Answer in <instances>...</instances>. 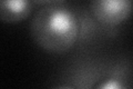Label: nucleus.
Returning a JSON list of instances; mask_svg holds the SVG:
<instances>
[{
	"label": "nucleus",
	"mask_w": 133,
	"mask_h": 89,
	"mask_svg": "<svg viewBox=\"0 0 133 89\" xmlns=\"http://www.w3.org/2000/svg\"><path fill=\"white\" fill-rule=\"evenodd\" d=\"M39 3H44V7L36 12L30 22L33 41L45 51L66 52L74 46L80 32L77 14L62 1Z\"/></svg>",
	"instance_id": "nucleus-1"
},
{
	"label": "nucleus",
	"mask_w": 133,
	"mask_h": 89,
	"mask_svg": "<svg viewBox=\"0 0 133 89\" xmlns=\"http://www.w3.org/2000/svg\"><path fill=\"white\" fill-rule=\"evenodd\" d=\"M90 9L94 18L107 26H116L125 21L131 15L130 0H93Z\"/></svg>",
	"instance_id": "nucleus-2"
},
{
	"label": "nucleus",
	"mask_w": 133,
	"mask_h": 89,
	"mask_svg": "<svg viewBox=\"0 0 133 89\" xmlns=\"http://www.w3.org/2000/svg\"><path fill=\"white\" fill-rule=\"evenodd\" d=\"M32 5L28 0H0V20L7 23L23 21L30 16Z\"/></svg>",
	"instance_id": "nucleus-3"
},
{
	"label": "nucleus",
	"mask_w": 133,
	"mask_h": 89,
	"mask_svg": "<svg viewBox=\"0 0 133 89\" xmlns=\"http://www.w3.org/2000/svg\"><path fill=\"white\" fill-rule=\"evenodd\" d=\"M95 89H130V87H128L125 84L119 79L110 78L99 84Z\"/></svg>",
	"instance_id": "nucleus-4"
},
{
	"label": "nucleus",
	"mask_w": 133,
	"mask_h": 89,
	"mask_svg": "<svg viewBox=\"0 0 133 89\" xmlns=\"http://www.w3.org/2000/svg\"><path fill=\"white\" fill-rule=\"evenodd\" d=\"M52 89H76V88H73L71 86H68V85H63V86H57V87L52 88Z\"/></svg>",
	"instance_id": "nucleus-5"
}]
</instances>
